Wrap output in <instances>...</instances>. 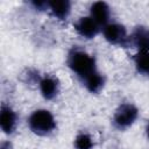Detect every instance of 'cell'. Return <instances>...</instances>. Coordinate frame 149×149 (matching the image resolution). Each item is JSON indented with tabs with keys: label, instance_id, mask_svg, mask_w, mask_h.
I'll return each instance as SVG.
<instances>
[{
	"label": "cell",
	"instance_id": "2",
	"mask_svg": "<svg viewBox=\"0 0 149 149\" xmlns=\"http://www.w3.org/2000/svg\"><path fill=\"white\" fill-rule=\"evenodd\" d=\"M29 129L40 136H45L51 134L56 128V120L51 112L48 109H36L28 118Z\"/></svg>",
	"mask_w": 149,
	"mask_h": 149
},
{
	"label": "cell",
	"instance_id": "8",
	"mask_svg": "<svg viewBox=\"0 0 149 149\" xmlns=\"http://www.w3.org/2000/svg\"><path fill=\"white\" fill-rule=\"evenodd\" d=\"M17 116L12 107L2 104L0 109V127L5 134H12L16 127Z\"/></svg>",
	"mask_w": 149,
	"mask_h": 149
},
{
	"label": "cell",
	"instance_id": "4",
	"mask_svg": "<svg viewBox=\"0 0 149 149\" xmlns=\"http://www.w3.org/2000/svg\"><path fill=\"white\" fill-rule=\"evenodd\" d=\"M105 40L114 45H128V36L126 28L118 22H108L102 27Z\"/></svg>",
	"mask_w": 149,
	"mask_h": 149
},
{
	"label": "cell",
	"instance_id": "12",
	"mask_svg": "<svg viewBox=\"0 0 149 149\" xmlns=\"http://www.w3.org/2000/svg\"><path fill=\"white\" fill-rule=\"evenodd\" d=\"M134 65L139 73L149 77V51H139L134 56Z\"/></svg>",
	"mask_w": 149,
	"mask_h": 149
},
{
	"label": "cell",
	"instance_id": "10",
	"mask_svg": "<svg viewBox=\"0 0 149 149\" xmlns=\"http://www.w3.org/2000/svg\"><path fill=\"white\" fill-rule=\"evenodd\" d=\"M48 8L55 17L58 20H64L71 12V3L68 0H54L48 1Z\"/></svg>",
	"mask_w": 149,
	"mask_h": 149
},
{
	"label": "cell",
	"instance_id": "9",
	"mask_svg": "<svg viewBox=\"0 0 149 149\" xmlns=\"http://www.w3.org/2000/svg\"><path fill=\"white\" fill-rule=\"evenodd\" d=\"M90 16L100 26L104 27L108 23L111 10L106 2L104 1H95L90 7Z\"/></svg>",
	"mask_w": 149,
	"mask_h": 149
},
{
	"label": "cell",
	"instance_id": "5",
	"mask_svg": "<svg viewBox=\"0 0 149 149\" xmlns=\"http://www.w3.org/2000/svg\"><path fill=\"white\" fill-rule=\"evenodd\" d=\"M73 27H74V30L77 31V34L86 40L95 37L100 30V26L91 16L79 17L76 21V23L73 24Z\"/></svg>",
	"mask_w": 149,
	"mask_h": 149
},
{
	"label": "cell",
	"instance_id": "7",
	"mask_svg": "<svg viewBox=\"0 0 149 149\" xmlns=\"http://www.w3.org/2000/svg\"><path fill=\"white\" fill-rule=\"evenodd\" d=\"M40 92L42 97L47 100H51L56 98V95L59 92V81L55 76L51 74H44L38 80Z\"/></svg>",
	"mask_w": 149,
	"mask_h": 149
},
{
	"label": "cell",
	"instance_id": "15",
	"mask_svg": "<svg viewBox=\"0 0 149 149\" xmlns=\"http://www.w3.org/2000/svg\"><path fill=\"white\" fill-rule=\"evenodd\" d=\"M146 134H147V137H148V140H149V122H148V125H147V127H146Z\"/></svg>",
	"mask_w": 149,
	"mask_h": 149
},
{
	"label": "cell",
	"instance_id": "1",
	"mask_svg": "<svg viewBox=\"0 0 149 149\" xmlns=\"http://www.w3.org/2000/svg\"><path fill=\"white\" fill-rule=\"evenodd\" d=\"M66 63L70 70L73 73H76V76L81 81L95 71H98L94 57L79 48H73L70 50Z\"/></svg>",
	"mask_w": 149,
	"mask_h": 149
},
{
	"label": "cell",
	"instance_id": "3",
	"mask_svg": "<svg viewBox=\"0 0 149 149\" xmlns=\"http://www.w3.org/2000/svg\"><path fill=\"white\" fill-rule=\"evenodd\" d=\"M137 116H139L137 107L132 102H123L116 108L112 119V123L116 129L123 130L133 126Z\"/></svg>",
	"mask_w": 149,
	"mask_h": 149
},
{
	"label": "cell",
	"instance_id": "11",
	"mask_svg": "<svg viewBox=\"0 0 149 149\" xmlns=\"http://www.w3.org/2000/svg\"><path fill=\"white\" fill-rule=\"evenodd\" d=\"M81 83L84 84V86L86 87V90L88 92L99 93L105 86V77L99 71H95L94 73L88 76L86 79H84Z\"/></svg>",
	"mask_w": 149,
	"mask_h": 149
},
{
	"label": "cell",
	"instance_id": "14",
	"mask_svg": "<svg viewBox=\"0 0 149 149\" xmlns=\"http://www.w3.org/2000/svg\"><path fill=\"white\" fill-rule=\"evenodd\" d=\"M1 149H13V148H12V144L9 142H3L1 144Z\"/></svg>",
	"mask_w": 149,
	"mask_h": 149
},
{
	"label": "cell",
	"instance_id": "13",
	"mask_svg": "<svg viewBox=\"0 0 149 149\" xmlns=\"http://www.w3.org/2000/svg\"><path fill=\"white\" fill-rule=\"evenodd\" d=\"M74 148L76 149H93V140L91 135L87 133H79L74 139Z\"/></svg>",
	"mask_w": 149,
	"mask_h": 149
},
{
	"label": "cell",
	"instance_id": "6",
	"mask_svg": "<svg viewBox=\"0 0 149 149\" xmlns=\"http://www.w3.org/2000/svg\"><path fill=\"white\" fill-rule=\"evenodd\" d=\"M128 44L139 51H149V28L147 27H136L132 35L128 36Z\"/></svg>",
	"mask_w": 149,
	"mask_h": 149
}]
</instances>
